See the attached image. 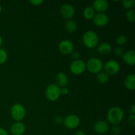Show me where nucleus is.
<instances>
[{"instance_id": "nucleus-7", "label": "nucleus", "mask_w": 135, "mask_h": 135, "mask_svg": "<svg viewBox=\"0 0 135 135\" xmlns=\"http://www.w3.org/2000/svg\"><path fill=\"white\" fill-rule=\"evenodd\" d=\"M103 69H104V73L108 76H112L118 73L120 70V65L117 61L109 60L105 63Z\"/></svg>"}, {"instance_id": "nucleus-26", "label": "nucleus", "mask_w": 135, "mask_h": 135, "mask_svg": "<svg viewBox=\"0 0 135 135\" xmlns=\"http://www.w3.org/2000/svg\"><path fill=\"white\" fill-rule=\"evenodd\" d=\"M113 52H114V54L115 55V56L121 57V56H123V55L124 50L122 47H117L115 49L114 51H113Z\"/></svg>"}, {"instance_id": "nucleus-25", "label": "nucleus", "mask_w": 135, "mask_h": 135, "mask_svg": "<svg viewBox=\"0 0 135 135\" xmlns=\"http://www.w3.org/2000/svg\"><path fill=\"white\" fill-rule=\"evenodd\" d=\"M116 42L118 45L122 46L127 42V37L125 35H120L116 39Z\"/></svg>"}, {"instance_id": "nucleus-3", "label": "nucleus", "mask_w": 135, "mask_h": 135, "mask_svg": "<svg viewBox=\"0 0 135 135\" xmlns=\"http://www.w3.org/2000/svg\"><path fill=\"white\" fill-rule=\"evenodd\" d=\"M11 116L17 122L21 121L26 115V109L21 104H15L11 108Z\"/></svg>"}, {"instance_id": "nucleus-33", "label": "nucleus", "mask_w": 135, "mask_h": 135, "mask_svg": "<svg viewBox=\"0 0 135 135\" xmlns=\"http://www.w3.org/2000/svg\"><path fill=\"white\" fill-rule=\"evenodd\" d=\"M129 112L131 115H135V108L134 105H132L129 108Z\"/></svg>"}, {"instance_id": "nucleus-17", "label": "nucleus", "mask_w": 135, "mask_h": 135, "mask_svg": "<svg viewBox=\"0 0 135 135\" xmlns=\"http://www.w3.org/2000/svg\"><path fill=\"white\" fill-rule=\"evenodd\" d=\"M97 51L101 55H106L112 51V46L108 42H102L98 45Z\"/></svg>"}, {"instance_id": "nucleus-11", "label": "nucleus", "mask_w": 135, "mask_h": 135, "mask_svg": "<svg viewBox=\"0 0 135 135\" xmlns=\"http://www.w3.org/2000/svg\"><path fill=\"white\" fill-rule=\"evenodd\" d=\"M93 19V22L98 27H103L108 25L109 22V17L105 13H98L95 15Z\"/></svg>"}, {"instance_id": "nucleus-28", "label": "nucleus", "mask_w": 135, "mask_h": 135, "mask_svg": "<svg viewBox=\"0 0 135 135\" xmlns=\"http://www.w3.org/2000/svg\"><path fill=\"white\" fill-rule=\"evenodd\" d=\"M128 124L131 127H134L135 125V115H130L128 118Z\"/></svg>"}, {"instance_id": "nucleus-10", "label": "nucleus", "mask_w": 135, "mask_h": 135, "mask_svg": "<svg viewBox=\"0 0 135 135\" xmlns=\"http://www.w3.org/2000/svg\"><path fill=\"white\" fill-rule=\"evenodd\" d=\"M60 13L63 18L68 20L71 19L75 15V8L71 4L65 3L61 7Z\"/></svg>"}, {"instance_id": "nucleus-27", "label": "nucleus", "mask_w": 135, "mask_h": 135, "mask_svg": "<svg viewBox=\"0 0 135 135\" xmlns=\"http://www.w3.org/2000/svg\"><path fill=\"white\" fill-rule=\"evenodd\" d=\"M121 129L118 125H113L112 128V133L113 135H119L121 133Z\"/></svg>"}, {"instance_id": "nucleus-13", "label": "nucleus", "mask_w": 135, "mask_h": 135, "mask_svg": "<svg viewBox=\"0 0 135 135\" xmlns=\"http://www.w3.org/2000/svg\"><path fill=\"white\" fill-rule=\"evenodd\" d=\"M94 130L97 134H105L109 130V124L106 121L100 120L94 124Z\"/></svg>"}, {"instance_id": "nucleus-37", "label": "nucleus", "mask_w": 135, "mask_h": 135, "mask_svg": "<svg viewBox=\"0 0 135 135\" xmlns=\"http://www.w3.org/2000/svg\"><path fill=\"white\" fill-rule=\"evenodd\" d=\"M1 11H2V7H1V5H0V13H1Z\"/></svg>"}, {"instance_id": "nucleus-2", "label": "nucleus", "mask_w": 135, "mask_h": 135, "mask_svg": "<svg viewBox=\"0 0 135 135\" xmlns=\"http://www.w3.org/2000/svg\"><path fill=\"white\" fill-rule=\"evenodd\" d=\"M83 42L87 47L93 49L98 45L99 38L95 32L88 30L86 32L83 36Z\"/></svg>"}, {"instance_id": "nucleus-14", "label": "nucleus", "mask_w": 135, "mask_h": 135, "mask_svg": "<svg viewBox=\"0 0 135 135\" xmlns=\"http://www.w3.org/2000/svg\"><path fill=\"white\" fill-rule=\"evenodd\" d=\"M26 127L23 123L15 122L11 125L10 129V132L13 135H22L25 133Z\"/></svg>"}, {"instance_id": "nucleus-12", "label": "nucleus", "mask_w": 135, "mask_h": 135, "mask_svg": "<svg viewBox=\"0 0 135 135\" xmlns=\"http://www.w3.org/2000/svg\"><path fill=\"white\" fill-rule=\"evenodd\" d=\"M92 8L98 13H105L109 9V3L106 0H96L94 1Z\"/></svg>"}, {"instance_id": "nucleus-18", "label": "nucleus", "mask_w": 135, "mask_h": 135, "mask_svg": "<svg viewBox=\"0 0 135 135\" xmlns=\"http://www.w3.org/2000/svg\"><path fill=\"white\" fill-rule=\"evenodd\" d=\"M124 84L125 87L129 90H133L135 88V75L134 74H130L125 78Z\"/></svg>"}, {"instance_id": "nucleus-9", "label": "nucleus", "mask_w": 135, "mask_h": 135, "mask_svg": "<svg viewBox=\"0 0 135 135\" xmlns=\"http://www.w3.org/2000/svg\"><path fill=\"white\" fill-rule=\"evenodd\" d=\"M58 48L63 55H70L74 51V45L71 41L64 40L59 43Z\"/></svg>"}, {"instance_id": "nucleus-1", "label": "nucleus", "mask_w": 135, "mask_h": 135, "mask_svg": "<svg viewBox=\"0 0 135 135\" xmlns=\"http://www.w3.org/2000/svg\"><path fill=\"white\" fill-rule=\"evenodd\" d=\"M124 117V112L121 108L113 107L109 109L107 114V120L113 125H117L122 121Z\"/></svg>"}, {"instance_id": "nucleus-21", "label": "nucleus", "mask_w": 135, "mask_h": 135, "mask_svg": "<svg viewBox=\"0 0 135 135\" xmlns=\"http://www.w3.org/2000/svg\"><path fill=\"white\" fill-rule=\"evenodd\" d=\"M96 79L100 84H104L108 83V80H109V76L105 73L100 72L97 74Z\"/></svg>"}, {"instance_id": "nucleus-4", "label": "nucleus", "mask_w": 135, "mask_h": 135, "mask_svg": "<svg viewBox=\"0 0 135 135\" xmlns=\"http://www.w3.org/2000/svg\"><path fill=\"white\" fill-rule=\"evenodd\" d=\"M46 97L51 102H55L61 96V88L56 84H51L46 89Z\"/></svg>"}, {"instance_id": "nucleus-6", "label": "nucleus", "mask_w": 135, "mask_h": 135, "mask_svg": "<svg viewBox=\"0 0 135 135\" xmlns=\"http://www.w3.org/2000/svg\"><path fill=\"white\" fill-rule=\"evenodd\" d=\"M69 69L71 73L75 75H80L84 73L86 69V63L82 59L73 61L69 66Z\"/></svg>"}, {"instance_id": "nucleus-20", "label": "nucleus", "mask_w": 135, "mask_h": 135, "mask_svg": "<svg viewBox=\"0 0 135 135\" xmlns=\"http://www.w3.org/2000/svg\"><path fill=\"white\" fill-rule=\"evenodd\" d=\"M95 15V11L92 7H87L83 11V16L86 20H91Z\"/></svg>"}, {"instance_id": "nucleus-22", "label": "nucleus", "mask_w": 135, "mask_h": 135, "mask_svg": "<svg viewBox=\"0 0 135 135\" xmlns=\"http://www.w3.org/2000/svg\"><path fill=\"white\" fill-rule=\"evenodd\" d=\"M7 54L5 50L0 48V65H3L7 60Z\"/></svg>"}, {"instance_id": "nucleus-5", "label": "nucleus", "mask_w": 135, "mask_h": 135, "mask_svg": "<svg viewBox=\"0 0 135 135\" xmlns=\"http://www.w3.org/2000/svg\"><path fill=\"white\" fill-rule=\"evenodd\" d=\"M86 69H88L89 72L94 74H98L102 72V70L104 67V63L98 58L93 57L88 61V62L86 63Z\"/></svg>"}, {"instance_id": "nucleus-29", "label": "nucleus", "mask_w": 135, "mask_h": 135, "mask_svg": "<svg viewBox=\"0 0 135 135\" xmlns=\"http://www.w3.org/2000/svg\"><path fill=\"white\" fill-rule=\"evenodd\" d=\"M71 58H72L74 61L80 59V54H79V52H78V51H73V52L71 54Z\"/></svg>"}, {"instance_id": "nucleus-36", "label": "nucleus", "mask_w": 135, "mask_h": 135, "mask_svg": "<svg viewBox=\"0 0 135 135\" xmlns=\"http://www.w3.org/2000/svg\"><path fill=\"white\" fill-rule=\"evenodd\" d=\"M2 44H3V38H2V37H1V36L0 35V47L1 46Z\"/></svg>"}, {"instance_id": "nucleus-23", "label": "nucleus", "mask_w": 135, "mask_h": 135, "mask_svg": "<svg viewBox=\"0 0 135 135\" xmlns=\"http://www.w3.org/2000/svg\"><path fill=\"white\" fill-rule=\"evenodd\" d=\"M123 6L128 9H131L135 5V0H124L122 1Z\"/></svg>"}, {"instance_id": "nucleus-15", "label": "nucleus", "mask_w": 135, "mask_h": 135, "mask_svg": "<svg viewBox=\"0 0 135 135\" xmlns=\"http://www.w3.org/2000/svg\"><path fill=\"white\" fill-rule=\"evenodd\" d=\"M123 60L127 65L130 66L134 65L135 63V51L134 50H129L124 52L122 56Z\"/></svg>"}, {"instance_id": "nucleus-32", "label": "nucleus", "mask_w": 135, "mask_h": 135, "mask_svg": "<svg viewBox=\"0 0 135 135\" xmlns=\"http://www.w3.org/2000/svg\"><path fill=\"white\" fill-rule=\"evenodd\" d=\"M69 93V89L67 87H63L61 88V95H67Z\"/></svg>"}, {"instance_id": "nucleus-16", "label": "nucleus", "mask_w": 135, "mask_h": 135, "mask_svg": "<svg viewBox=\"0 0 135 135\" xmlns=\"http://www.w3.org/2000/svg\"><path fill=\"white\" fill-rule=\"evenodd\" d=\"M55 80H56L57 85L59 86L60 88L61 87V88L67 87V85L69 83L68 76L63 72H59V73L57 74Z\"/></svg>"}, {"instance_id": "nucleus-31", "label": "nucleus", "mask_w": 135, "mask_h": 135, "mask_svg": "<svg viewBox=\"0 0 135 135\" xmlns=\"http://www.w3.org/2000/svg\"><path fill=\"white\" fill-rule=\"evenodd\" d=\"M63 119H62V117L59 115L56 116V117L54 118V123H55V124H57V125L61 124L62 123H63Z\"/></svg>"}, {"instance_id": "nucleus-24", "label": "nucleus", "mask_w": 135, "mask_h": 135, "mask_svg": "<svg viewBox=\"0 0 135 135\" xmlns=\"http://www.w3.org/2000/svg\"><path fill=\"white\" fill-rule=\"evenodd\" d=\"M126 18L129 22H135V12L133 9H130L126 13Z\"/></svg>"}, {"instance_id": "nucleus-34", "label": "nucleus", "mask_w": 135, "mask_h": 135, "mask_svg": "<svg viewBox=\"0 0 135 135\" xmlns=\"http://www.w3.org/2000/svg\"><path fill=\"white\" fill-rule=\"evenodd\" d=\"M0 135H8V133L5 129L0 127Z\"/></svg>"}, {"instance_id": "nucleus-35", "label": "nucleus", "mask_w": 135, "mask_h": 135, "mask_svg": "<svg viewBox=\"0 0 135 135\" xmlns=\"http://www.w3.org/2000/svg\"><path fill=\"white\" fill-rule=\"evenodd\" d=\"M75 135H86V134L85 132L83 131L82 130H79V131H77L75 133Z\"/></svg>"}, {"instance_id": "nucleus-8", "label": "nucleus", "mask_w": 135, "mask_h": 135, "mask_svg": "<svg viewBox=\"0 0 135 135\" xmlns=\"http://www.w3.org/2000/svg\"><path fill=\"white\" fill-rule=\"evenodd\" d=\"M63 123L67 129H75L77 128L80 124V118L75 114H70L65 117Z\"/></svg>"}, {"instance_id": "nucleus-19", "label": "nucleus", "mask_w": 135, "mask_h": 135, "mask_svg": "<svg viewBox=\"0 0 135 135\" xmlns=\"http://www.w3.org/2000/svg\"><path fill=\"white\" fill-rule=\"evenodd\" d=\"M65 27L66 30L69 33H73L76 30L77 28V25L76 22L72 19L67 20L65 24Z\"/></svg>"}, {"instance_id": "nucleus-30", "label": "nucleus", "mask_w": 135, "mask_h": 135, "mask_svg": "<svg viewBox=\"0 0 135 135\" xmlns=\"http://www.w3.org/2000/svg\"><path fill=\"white\" fill-rule=\"evenodd\" d=\"M30 3L35 6H39L43 3L44 1L43 0H30Z\"/></svg>"}]
</instances>
